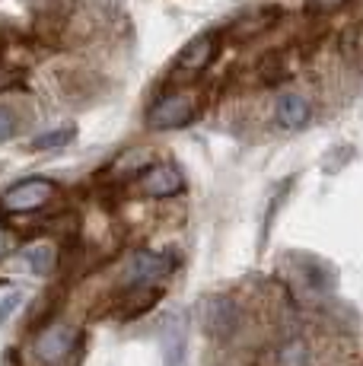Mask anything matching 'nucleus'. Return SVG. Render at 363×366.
I'll return each mask as SVG.
<instances>
[{
	"label": "nucleus",
	"instance_id": "16",
	"mask_svg": "<svg viewBox=\"0 0 363 366\" xmlns=\"http://www.w3.org/2000/svg\"><path fill=\"white\" fill-rule=\"evenodd\" d=\"M16 131H19V115L13 109H6V105H0V144L13 140Z\"/></svg>",
	"mask_w": 363,
	"mask_h": 366
},
{
	"label": "nucleus",
	"instance_id": "11",
	"mask_svg": "<svg viewBox=\"0 0 363 366\" xmlns=\"http://www.w3.org/2000/svg\"><path fill=\"white\" fill-rule=\"evenodd\" d=\"M23 262L29 264L36 277H51L54 267H58V245L51 239H36L23 249Z\"/></svg>",
	"mask_w": 363,
	"mask_h": 366
},
{
	"label": "nucleus",
	"instance_id": "5",
	"mask_svg": "<svg viewBox=\"0 0 363 366\" xmlns=\"http://www.w3.org/2000/svg\"><path fill=\"white\" fill-rule=\"evenodd\" d=\"M76 347H80V328L71 325V322H51V325L41 328L36 335V341H32V354L45 366L64 363Z\"/></svg>",
	"mask_w": 363,
	"mask_h": 366
},
{
	"label": "nucleus",
	"instance_id": "12",
	"mask_svg": "<svg viewBox=\"0 0 363 366\" xmlns=\"http://www.w3.org/2000/svg\"><path fill=\"white\" fill-rule=\"evenodd\" d=\"M293 185H297V179H284V182H277V185L271 188V194H268V210H264V217H262V233H258V245H264V239L271 236V229H274V220H277V214H281V207L287 204V194L293 192Z\"/></svg>",
	"mask_w": 363,
	"mask_h": 366
},
{
	"label": "nucleus",
	"instance_id": "14",
	"mask_svg": "<svg viewBox=\"0 0 363 366\" xmlns=\"http://www.w3.org/2000/svg\"><path fill=\"white\" fill-rule=\"evenodd\" d=\"M74 137H76L74 124H67V128H54V131L39 134V137L29 144V150H61V147H67Z\"/></svg>",
	"mask_w": 363,
	"mask_h": 366
},
{
	"label": "nucleus",
	"instance_id": "19",
	"mask_svg": "<svg viewBox=\"0 0 363 366\" xmlns=\"http://www.w3.org/2000/svg\"><path fill=\"white\" fill-rule=\"evenodd\" d=\"M347 0H309V10L312 13H334V10H341Z\"/></svg>",
	"mask_w": 363,
	"mask_h": 366
},
{
	"label": "nucleus",
	"instance_id": "7",
	"mask_svg": "<svg viewBox=\"0 0 363 366\" xmlns=\"http://www.w3.org/2000/svg\"><path fill=\"white\" fill-rule=\"evenodd\" d=\"M220 51V32H201L194 35L188 45H182V51L172 61V76L176 80H192L201 70L211 67V61Z\"/></svg>",
	"mask_w": 363,
	"mask_h": 366
},
{
	"label": "nucleus",
	"instance_id": "1",
	"mask_svg": "<svg viewBox=\"0 0 363 366\" xmlns=\"http://www.w3.org/2000/svg\"><path fill=\"white\" fill-rule=\"evenodd\" d=\"M281 271L299 297H328L338 284L334 267L322 262L319 255H309V252H287L281 258Z\"/></svg>",
	"mask_w": 363,
	"mask_h": 366
},
{
	"label": "nucleus",
	"instance_id": "2",
	"mask_svg": "<svg viewBox=\"0 0 363 366\" xmlns=\"http://www.w3.org/2000/svg\"><path fill=\"white\" fill-rule=\"evenodd\" d=\"M198 115V96L192 89H172V93L159 96L156 102L146 109V128L150 131H179L194 122Z\"/></svg>",
	"mask_w": 363,
	"mask_h": 366
},
{
	"label": "nucleus",
	"instance_id": "3",
	"mask_svg": "<svg viewBox=\"0 0 363 366\" xmlns=\"http://www.w3.org/2000/svg\"><path fill=\"white\" fill-rule=\"evenodd\" d=\"M198 322L207 337L214 341H229L242 328V306L227 293H211L201 300L198 306Z\"/></svg>",
	"mask_w": 363,
	"mask_h": 366
},
{
	"label": "nucleus",
	"instance_id": "17",
	"mask_svg": "<svg viewBox=\"0 0 363 366\" xmlns=\"http://www.w3.org/2000/svg\"><path fill=\"white\" fill-rule=\"evenodd\" d=\"M19 76H23V70H16V67H6V64H0V93H6V89L19 86Z\"/></svg>",
	"mask_w": 363,
	"mask_h": 366
},
{
	"label": "nucleus",
	"instance_id": "6",
	"mask_svg": "<svg viewBox=\"0 0 363 366\" xmlns=\"http://www.w3.org/2000/svg\"><path fill=\"white\" fill-rule=\"evenodd\" d=\"M54 194H58V185L45 175L23 179L13 188H6V194L0 198V210H6V214H36L45 204H51Z\"/></svg>",
	"mask_w": 363,
	"mask_h": 366
},
{
	"label": "nucleus",
	"instance_id": "9",
	"mask_svg": "<svg viewBox=\"0 0 363 366\" xmlns=\"http://www.w3.org/2000/svg\"><path fill=\"white\" fill-rule=\"evenodd\" d=\"M159 344H163V366H185V360H188V332H185V319H182L179 312H172L169 319L163 322Z\"/></svg>",
	"mask_w": 363,
	"mask_h": 366
},
{
	"label": "nucleus",
	"instance_id": "8",
	"mask_svg": "<svg viewBox=\"0 0 363 366\" xmlns=\"http://www.w3.org/2000/svg\"><path fill=\"white\" fill-rule=\"evenodd\" d=\"M134 192L150 201H166L185 192V175L172 163H146L134 182Z\"/></svg>",
	"mask_w": 363,
	"mask_h": 366
},
{
	"label": "nucleus",
	"instance_id": "13",
	"mask_svg": "<svg viewBox=\"0 0 363 366\" xmlns=\"http://www.w3.org/2000/svg\"><path fill=\"white\" fill-rule=\"evenodd\" d=\"M277 366H312V350L303 337H287L277 350Z\"/></svg>",
	"mask_w": 363,
	"mask_h": 366
},
{
	"label": "nucleus",
	"instance_id": "20",
	"mask_svg": "<svg viewBox=\"0 0 363 366\" xmlns=\"http://www.w3.org/2000/svg\"><path fill=\"white\" fill-rule=\"evenodd\" d=\"M13 245H16V236L10 233V229L0 227V258H6L13 252Z\"/></svg>",
	"mask_w": 363,
	"mask_h": 366
},
{
	"label": "nucleus",
	"instance_id": "15",
	"mask_svg": "<svg viewBox=\"0 0 363 366\" xmlns=\"http://www.w3.org/2000/svg\"><path fill=\"white\" fill-rule=\"evenodd\" d=\"M354 159V147L351 144H334L328 147V153L322 157V172L325 175H338L344 172V166Z\"/></svg>",
	"mask_w": 363,
	"mask_h": 366
},
{
	"label": "nucleus",
	"instance_id": "10",
	"mask_svg": "<svg viewBox=\"0 0 363 366\" xmlns=\"http://www.w3.org/2000/svg\"><path fill=\"white\" fill-rule=\"evenodd\" d=\"M274 118L284 131H303L312 122V105L299 93H284V96H277Z\"/></svg>",
	"mask_w": 363,
	"mask_h": 366
},
{
	"label": "nucleus",
	"instance_id": "18",
	"mask_svg": "<svg viewBox=\"0 0 363 366\" xmlns=\"http://www.w3.org/2000/svg\"><path fill=\"white\" fill-rule=\"evenodd\" d=\"M19 302H23V293H19V290L6 293V297H4V300H0V325H4V322H6V315H10V312H13V309H16V306H19Z\"/></svg>",
	"mask_w": 363,
	"mask_h": 366
},
{
	"label": "nucleus",
	"instance_id": "4",
	"mask_svg": "<svg viewBox=\"0 0 363 366\" xmlns=\"http://www.w3.org/2000/svg\"><path fill=\"white\" fill-rule=\"evenodd\" d=\"M176 267V258L166 255V252H150V249H137L131 252V258L124 262V284L131 290H153L159 280H166Z\"/></svg>",
	"mask_w": 363,
	"mask_h": 366
}]
</instances>
